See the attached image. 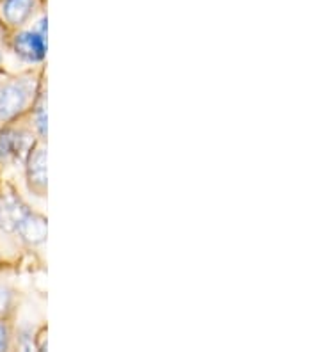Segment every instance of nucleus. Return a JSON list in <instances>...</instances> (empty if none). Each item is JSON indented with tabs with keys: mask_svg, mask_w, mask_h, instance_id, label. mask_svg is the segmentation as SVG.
Instances as JSON below:
<instances>
[{
	"mask_svg": "<svg viewBox=\"0 0 320 352\" xmlns=\"http://www.w3.org/2000/svg\"><path fill=\"white\" fill-rule=\"evenodd\" d=\"M45 86V65L30 66L0 82V125L25 120Z\"/></svg>",
	"mask_w": 320,
	"mask_h": 352,
	"instance_id": "obj_1",
	"label": "nucleus"
},
{
	"mask_svg": "<svg viewBox=\"0 0 320 352\" xmlns=\"http://www.w3.org/2000/svg\"><path fill=\"white\" fill-rule=\"evenodd\" d=\"M29 208L30 205L21 198L17 187L4 184L0 189V253L6 251V256L18 258L23 253L18 241V226Z\"/></svg>",
	"mask_w": 320,
	"mask_h": 352,
	"instance_id": "obj_2",
	"label": "nucleus"
},
{
	"mask_svg": "<svg viewBox=\"0 0 320 352\" xmlns=\"http://www.w3.org/2000/svg\"><path fill=\"white\" fill-rule=\"evenodd\" d=\"M48 18L43 14L34 29H18L9 38V50L20 63L27 66H43L47 59Z\"/></svg>",
	"mask_w": 320,
	"mask_h": 352,
	"instance_id": "obj_3",
	"label": "nucleus"
},
{
	"mask_svg": "<svg viewBox=\"0 0 320 352\" xmlns=\"http://www.w3.org/2000/svg\"><path fill=\"white\" fill-rule=\"evenodd\" d=\"M36 139L38 138L34 130L30 129L27 118L0 125V168L23 164Z\"/></svg>",
	"mask_w": 320,
	"mask_h": 352,
	"instance_id": "obj_4",
	"label": "nucleus"
},
{
	"mask_svg": "<svg viewBox=\"0 0 320 352\" xmlns=\"http://www.w3.org/2000/svg\"><path fill=\"white\" fill-rule=\"evenodd\" d=\"M25 187L30 196L47 199L48 196V141L36 139L23 160Z\"/></svg>",
	"mask_w": 320,
	"mask_h": 352,
	"instance_id": "obj_5",
	"label": "nucleus"
},
{
	"mask_svg": "<svg viewBox=\"0 0 320 352\" xmlns=\"http://www.w3.org/2000/svg\"><path fill=\"white\" fill-rule=\"evenodd\" d=\"M48 239V219L43 212L34 210L30 206L27 214L21 217L18 226V241L23 253L43 256Z\"/></svg>",
	"mask_w": 320,
	"mask_h": 352,
	"instance_id": "obj_6",
	"label": "nucleus"
},
{
	"mask_svg": "<svg viewBox=\"0 0 320 352\" xmlns=\"http://www.w3.org/2000/svg\"><path fill=\"white\" fill-rule=\"evenodd\" d=\"M38 0H2L0 2V22L6 29H23L34 18Z\"/></svg>",
	"mask_w": 320,
	"mask_h": 352,
	"instance_id": "obj_7",
	"label": "nucleus"
},
{
	"mask_svg": "<svg viewBox=\"0 0 320 352\" xmlns=\"http://www.w3.org/2000/svg\"><path fill=\"white\" fill-rule=\"evenodd\" d=\"M30 129L34 130L36 138L41 141H48V89L47 86L43 87L36 100L34 107L27 116Z\"/></svg>",
	"mask_w": 320,
	"mask_h": 352,
	"instance_id": "obj_8",
	"label": "nucleus"
},
{
	"mask_svg": "<svg viewBox=\"0 0 320 352\" xmlns=\"http://www.w3.org/2000/svg\"><path fill=\"white\" fill-rule=\"evenodd\" d=\"M23 302V294L14 283L0 279V318H14Z\"/></svg>",
	"mask_w": 320,
	"mask_h": 352,
	"instance_id": "obj_9",
	"label": "nucleus"
},
{
	"mask_svg": "<svg viewBox=\"0 0 320 352\" xmlns=\"http://www.w3.org/2000/svg\"><path fill=\"white\" fill-rule=\"evenodd\" d=\"M14 349V322L13 318H0V352Z\"/></svg>",
	"mask_w": 320,
	"mask_h": 352,
	"instance_id": "obj_10",
	"label": "nucleus"
},
{
	"mask_svg": "<svg viewBox=\"0 0 320 352\" xmlns=\"http://www.w3.org/2000/svg\"><path fill=\"white\" fill-rule=\"evenodd\" d=\"M6 45V25L0 22V48Z\"/></svg>",
	"mask_w": 320,
	"mask_h": 352,
	"instance_id": "obj_11",
	"label": "nucleus"
}]
</instances>
